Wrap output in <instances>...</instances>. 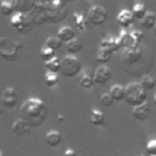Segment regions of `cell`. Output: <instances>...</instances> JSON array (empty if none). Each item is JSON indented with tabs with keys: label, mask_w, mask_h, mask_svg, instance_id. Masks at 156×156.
<instances>
[{
	"label": "cell",
	"mask_w": 156,
	"mask_h": 156,
	"mask_svg": "<svg viewBox=\"0 0 156 156\" xmlns=\"http://www.w3.org/2000/svg\"><path fill=\"white\" fill-rule=\"evenodd\" d=\"M62 141V135L57 130H50L45 134V143L50 147H56Z\"/></svg>",
	"instance_id": "obj_16"
},
{
	"label": "cell",
	"mask_w": 156,
	"mask_h": 156,
	"mask_svg": "<svg viewBox=\"0 0 156 156\" xmlns=\"http://www.w3.org/2000/svg\"><path fill=\"white\" fill-rule=\"evenodd\" d=\"M112 55H113V54H111V52L107 51V50L99 49L98 55H96V61H98L99 63H101V65H105V63H107V62L111 60Z\"/></svg>",
	"instance_id": "obj_26"
},
{
	"label": "cell",
	"mask_w": 156,
	"mask_h": 156,
	"mask_svg": "<svg viewBox=\"0 0 156 156\" xmlns=\"http://www.w3.org/2000/svg\"><path fill=\"white\" fill-rule=\"evenodd\" d=\"M130 35H132V39H133L134 44H138V45L141 44V41L144 39V33L141 30H133L130 33Z\"/></svg>",
	"instance_id": "obj_33"
},
{
	"label": "cell",
	"mask_w": 156,
	"mask_h": 156,
	"mask_svg": "<svg viewBox=\"0 0 156 156\" xmlns=\"http://www.w3.org/2000/svg\"><path fill=\"white\" fill-rule=\"evenodd\" d=\"M134 21H135V18L130 10H121L119 13L117 15V23L124 29L129 28L134 23Z\"/></svg>",
	"instance_id": "obj_12"
},
{
	"label": "cell",
	"mask_w": 156,
	"mask_h": 156,
	"mask_svg": "<svg viewBox=\"0 0 156 156\" xmlns=\"http://www.w3.org/2000/svg\"><path fill=\"white\" fill-rule=\"evenodd\" d=\"M63 156H77V152L73 149H66L63 152Z\"/></svg>",
	"instance_id": "obj_35"
},
{
	"label": "cell",
	"mask_w": 156,
	"mask_h": 156,
	"mask_svg": "<svg viewBox=\"0 0 156 156\" xmlns=\"http://www.w3.org/2000/svg\"><path fill=\"white\" fill-rule=\"evenodd\" d=\"M154 104H155V105H156V94H155V95H154Z\"/></svg>",
	"instance_id": "obj_37"
},
{
	"label": "cell",
	"mask_w": 156,
	"mask_h": 156,
	"mask_svg": "<svg viewBox=\"0 0 156 156\" xmlns=\"http://www.w3.org/2000/svg\"><path fill=\"white\" fill-rule=\"evenodd\" d=\"M18 102V94L15 90V88H6L2 94H1V104L7 107V108H12L16 106V104Z\"/></svg>",
	"instance_id": "obj_9"
},
{
	"label": "cell",
	"mask_w": 156,
	"mask_h": 156,
	"mask_svg": "<svg viewBox=\"0 0 156 156\" xmlns=\"http://www.w3.org/2000/svg\"><path fill=\"white\" fill-rule=\"evenodd\" d=\"M45 46L50 48V49L54 50V51H57V50L61 49L62 41H61L57 37H49V38L46 39V41H45Z\"/></svg>",
	"instance_id": "obj_25"
},
{
	"label": "cell",
	"mask_w": 156,
	"mask_h": 156,
	"mask_svg": "<svg viewBox=\"0 0 156 156\" xmlns=\"http://www.w3.org/2000/svg\"><path fill=\"white\" fill-rule=\"evenodd\" d=\"M45 67L48 68V72H52V73H57L61 71V60L58 57H54L50 61L45 62Z\"/></svg>",
	"instance_id": "obj_23"
},
{
	"label": "cell",
	"mask_w": 156,
	"mask_h": 156,
	"mask_svg": "<svg viewBox=\"0 0 156 156\" xmlns=\"http://www.w3.org/2000/svg\"><path fill=\"white\" fill-rule=\"evenodd\" d=\"M132 113H133V117L135 119L141 121V122L146 121L151 115V106L146 101V102H144V104H141V105H139L136 107H133V112Z\"/></svg>",
	"instance_id": "obj_11"
},
{
	"label": "cell",
	"mask_w": 156,
	"mask_h": 156,
	"mask_svg": "<svg viewBox=\"0 0 156 156\" xmlns=\"http://www.w3.org/2000/svg\"><path fill=\"white\" fill-rule=\"evenodd\" d=\"M2 113H4V110H2V107H1V106H0V116H1V115H2Z\"/></svg>",
	"instance_id": "obj_36"
},
{
	"label": "cell",
	"mask_w": 156,
	"mask_h": 156,
	"mask_svg": "<svg viewBox=\"0 0 156 156\" xmlns=\"http://www.w3.org/2000/svg\"><path fill=\"white\" fill-rule=\"evenodd\" d=\"M40 57L43 58V61L48 62V61H50L51 58L55 57V51L51 50L50 48H48V46L44 45V46L40 49Z\"/></svg>",
	"instance_id": "obj_30"
},
{
	"label": "cell",
	"mask_w": 156,
	"mask_h": 156,
	"mask_svg": "<svg viewBox=\"0 0 156 156\" xmlns=\"http://www.w3.org/2000/svg\"><path fill=\"white\" fill-rule=\"evenodd\" d=\"M20 116L21 119H23L30 128H37L46 122L49 117V110L44 101L38 98H30L22 104L20 108Z\"/></svg>",
	"instance_id": "obj_1"
},
{
	"label": "cell",
	"mask_w": 156,
	"mask_h": 156,
	"mask_svg": "<svg viewBox=\"0 0 156 156\" xmlns=\"http://www.w3.org/2000/svg\"><path fill=\"white\" fill-rule=\"evenodd\" d=\"M73 21H74V24L77 26V28L79 30H84L85 27H87V20H84V16L80 15V13H73Z\"/></svg>",
	"instance_id": "obj_29"
},
{
	"label": "cell",
	"mask_w": 156,
	"mask_h": 156,
	"mask_svg": "<svg viewBox=\"0 0 156 156\" xmlns=\"http://www.w3.org/2000/svg\"><path fill=\"white\" fill-rule=\"evenodd\" d=\"M107 11L99 5L90 7V10L88 11V22L93 26H102L107 21Z\"/></svg>",
	"instance_id": "obj_7"
},
{
	"label": "cell",
	"mask_w": 156,
	"mask_h": 156,
	"mask_svg": "<svg viewBox=\"0 0 156 156\" xmlns=\"http://www.w3.org/2000/svg\"><path fill=\"white\" fill-rule=\"evenodd\" d=\"M89 121H90V123H91L93 126H96V127H104V126L106 124L104 112H101V111L98 110V108H93V110L90 111Z\"/></svg>",
	"instance_id": "obj_15"
},
{
	"label": "cell",
	"mask_w": 156,
	"mask_h": 156,
	"mask_svg": "<svg viewBox=\"0 0 156 156\" xmlns=\"http://www.w3.org/2000/svg\"><path fill=\"white\" fill-rule=\"evenodd\" d=\"M132 13H133V16H134L135 20H140L141 21L145 17V15L147 13L146 6L144 4H135L133 6V9H132Z\"/></svg>",
	"instance_id": "obj_22"
},
{
	"label": "cell",
	"mask_w": 156,
	"mask_h": 156,
	"mask_svg": "<svg viewBox=\"0 0 156 156\" xmlns=\"http://www.w3.org/2000/svg\"><path fill=\"white\" fill-rule=\"evenodd\" d=\"M11 2L13 4V7H15L16 12L28 15L33 11L37 0H11Z\"/></svg>",
	"instance_id": "obj_10"
},
{
	"label": "cell",
	"mask_w": 156,
	"mask_h": 156,
	"mask_svg": "<svg viewBox=\"0 0 156 156\" xmlns=\"http://www.w3.org/2000/svg\"><path fill=\"white\" fill-rule=\"evenodd\" d=\"M144 49L145 48H143L141 45L134 44V45L123 50L122 56H121V61H122V65H123L126 71H129L132 67L143 63V61H144Z\"/></svg>",
	"instance_id": "obj_2"
},
{
	"label": "cell",
	"mask_w": 156,
	"mask_h": 156,
	"mask_svg": "<svg viewBox=\"0 0 156 156\" xmlns=\"http://www.w3.org/2000/svg\"><path fill=\"white\" fill-rule=\"evenodd\" d=\"M10 23L16 29V32L20 33V34H27L33 28V23L29 20V17L27 15L21 13V12H15L11 16Z\"/></svg>",
	"instance_id": "obj_6"
},
{
	"label": "cell",
	"mask_w": 156,
	"mask_h": 156,
	"mask_svg": "<svg viewBox=\"0 0 156 156\" xmlns=\"http://www.w3.org/2000/svg\"><path fill=\"white\" fill-rule=\"evenodd\" d=\"M83 48V44L82 41L78 39V38H74L72 40H69L68 43H66V49H67V52L68 55H76L78 54Z\"/></svg>",
	"instance_id": "obj_20"
},
{
	"label": "cell",
	"mask_w": 156,
	"mask_h": 156,
	"mask_svg": "<svg viewBox=\"0 0 156 156\" xmlns=\"http://www.w3.org/2000/svg\"><path fill=\"white\" fill-rule=\"evenodd\" d=\"M108 94L111 95V98L113 99V101H122L124 100V95H126V87L121 85V84H113L110 88Z\"/></svg>",
	"instance_id": "obj_18"
},
{
	"label": "cell",
	"mask_w": 156,
	"mask_h": 156,
	"mask_svg": "<svg viewBox=\"0 0 156 156\" xmlns=\"http://www.w3.org/2000/svg\"><path fill=\"white\" fill-rule=\"evenodd\" d=\"M0 156H5V155H4V152H2L1 150H0Z\"/></svg>",
	"instance_id": "obj_39"
},
{
	"label": "cell",
	"mask_w": 156,
	"mask_h": 156,
	"mask_svg": "<svg viewBox=\"0 0 156 156\" xmlns=\"http://www.w3.org/2000/svg\"><path fill=\"white\" fill-rule=\"evenodd\" d=\"M146 152L149 156H156V139H152L146 144Z\"/></svg>",
	"instance_id": "obj_34"
},
{
	"label": "cell",
	"mask_w": 156,
	"mask_h": 156,
	"mask_svg": "<svg viewBox=\"0 0 156 156\" xmlns=\"http://www.w3.org/2000/svg\"><path fill=\"white\" fill-rule=\"evenodd\" d=\"M155 24H156V15L155 13H152V12H147L146 15H145V17L141 20V22H140V26H141V28L143 29H154V27H155Z\"/></svg>",
	"instance_id": "obj_21"
},
{
	"label": "cell",
	"mask_w": 156,
	"mask_h": 156,
	"mask_svg": "<svg viewBox=\"0 0 156 156\" xmlns=\"http://www.w3.org/2000/svg\"><path fill=\"white\" fill-rule=\"evenodd\" d=\"M44 79H45V84L48 87H55L57 83H58V77H57V73H52V72H46L45 76H44Z\"/></svg>",
	"instance_id": "obj_28"
},
{
	"label": "cell",
	"mask_w": 156,
	"mask_h": 156,
	"mask_svg": "<svg viewBox=\"0 0 156 156\" xmlns=\"http://www.w3.org/2000/svg\"><path fill=\"white\" fill-rule=\"evenodd\" d=\"M116 39H117V43H118L119 48L123 49V50L127 49V48H129V46H132V45H134V41H133V39H132L130 33H128L126 29H123V30L121 32L119 37L116 38Z\"/></svg>",
	"instance_id": "obj_19"
},
{
	"label": "cell",
	"mask_w": 156,
	"mask_h": 156,
	"mask_svg": "<svg viewBox=\"0 0 156 156\" xmlns=\"http://www.w3.org/2000/svg\"><path fill=\"white\" fill-rule=\"evenodd\" d=\"M100 101H101V105L105 106V107H110V106H112V104L115 102L113 99L111 98V95H110L108 93L102 94L101 98H100Z\"/></svg>",
	"instance_id": "obj_32"
},
{
	"label": "cell",
	"mask_w": 156,
	"mask_h": 156,
	"mask_svg": "<svg viewBox=\"0 0 156 156\" xmlns=\"http://www.w3.org/2000/svg\"><path fill=\"white\" fill-rule=\"evenodd\" d=\"M22 46L20 41H13L9 37H2L0 38V56L6 61L13 62L18 58Z\"/></svg>",
	"instance_id": "obj_4"
},
{
	"label": "cell",
	"mask_w": 156,
	"mask_h": 156,
	"mask_svg": "<svg viewBox=\"0 0 156 156\" xmlns=\"http://www.w3.org/2000/svg\"><path fill=\"white\" fill-rule=\"evenodd\" d=\"M100 49H104V50L110 51L111 54H115L121 48H119L116 38H104L100 43Z\"/></svg>",
	"instance_id": "obj_17"
},
{
	"label": "cell",
	"mask_w": 156,
	"mask_h": 156,
	"mask_svg": "<svg viewBox=\"0 0 156 156\" xmlns=\"http://www.w3.org/2000/svg\"><path fill=\"white\" fill-rule=\"evenodd\" d=\"M62 43H68L69 40L74 39L76 37V32L72 27H68V26H63L58 29L57 32V35H56Z\"/></svg>",
	"instance_id": "obj_14"
},
{
	"label": "cell",
	"mask_w": 156,
	"mask_h": 156,
	"mask_svg": "<svg viewBox=\"0 0 156 156\" xmlns=\"http://www.w3.org/2000/svg\"><path fill=\"white\" fill-rule=\"evenodd\" d=\"M111 78H112V72L105 65H101L100 67H98L95 69L94 74H93L94 83L98 84V85H105V84H107Z\"/></svg>",
	"instance_id": "obj_8"
},
{
	"label": "cell",
	"mask_w": 156,
	"mask_h": 156,
	"mask_svg": "<svg viewBox=\"0 0 156 156\" xmlns=\"http://www.w3.org/2000/svg\"><path fill=\"white\" fill-rule=\"evenodd\" d=\"M94 84H95V83H94V79H93V77L89 76V74H83V77H82L80 80H79V85H80L82 88H84V89H90Z\"/></svg>",
	"instance_id": "obj_31"
},
{
	"label": "cell",
	"mask_w": 156,
	"mask_h": 156,
	"mask_svg": "<svg viewBox=\"0 0 156 156\" xmlns=\"http://www.w3.org/2000/svg\"><path fill=\"white\" fill-rule=\"evenodd\" d=\"M124 101L129 106L136 107L147 101V91L141 87L140 83H129L126 87Z\"/></svg>",
	"instance_id": "obj_3"
},
{
	"label": "cell",
	"mask_w": 156,
	"mask_h": 156,
	"mask_svg": "<svg viewBox=\"0 0 156 156\" xmlns=\"http://www.w3.org/2000/svg\"><path fill=\"white\" fill-rule=\"evenodd\" d=\"M82 71V62L74 55H66L61 58V73L66 77H74Z\"/></svg>",
	"instance_id": "obj_5"
},
{
	"label": "cell",
	"mask_w": 156,
	"mask_h": 156,
	"mask_svg": "<svg viewBox=\"0 0 156 156\" xmlns=\"http://www.w3.org/2000/svg\"><path fill=\"white\" fill-rule=\"evenodd\" d=\"M154 34H155V37H156V24H155V27H154Z\"/></svg>",
	"instance_id": "obj_38"
},
{
	"label": "cell",
	"mask_w": 156,
	"mask_h": 156,
	"mask_svg": "<svg viewBox=\"0 0 156 156\" xmlns=\"http://www.w3.org/2000/svg\"><path fill=\"white\" fill-rule=\"evenodd\" d=\"M0 11L4 16H12L16 11H15V7H13V4L11 2V0H5L0 4Z\"/></svg>",
	"instance_id": "obj_24"
},
{
	"label": "cell",
	"mask_w": 156,
	"mask_h": 156,
	"mask_svg": "<svg viewBox=\"0 0 156 156\" xmlns=\"http://www.w3.org/2000/svg\"><path fill=\"white\" fill-rule=\"evenodd\" d=\"M140 84H141V87L147 91V90H151V89L155 88L156 82H155V79H154L150 74H145V76L141 77V82H140Z\"/></svg>",
	"instance_id": "obj_27"
},
{
	"label": "cell",
	"mask_w": 156,
	"mask_h": 156,
	"mask_svg": "<svg viewBox=\"0 0 156 156\" xmlns=\"http://www.w3.org/2000/svg\"><path fill=\"white\" fill-rule=\"evenodd\" d=\"M11 130H12V133H13L15 135H17V136H22V135H27V134H29L30 130H32V128H30L23 119L20 118V119H17V121L13 122Z\"/></svg>",
	"instance_id": "obj_13"
}]
</instances>
